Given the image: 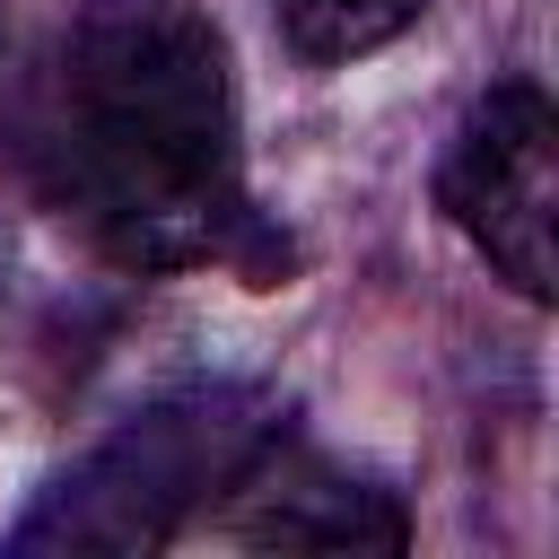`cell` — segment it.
<instances>
[{"label": "cell", "instance_id": "cell-5", "mask_svg": "<svg viewBox=\"0 0 559 559\" xmlns=\"http://www.w3.org/2000/svg\"><path fill=\"white\" fill-rule=\"evenodd\" d=\"M428 0H280L288 17V44L314 52V61H349V52H376L393 44Z\"/></svg>", "mask_w": 559, "mask_h": 559}, {"label": "cell", "instance_id": "cell-2", "mask_svg": "<svg viewBox=\"0 0 559 559\" xmlns=\"http://www.w3.org/2000/svg\"><path fill=\"white\" fill-rule=\"evenodd\" d=\"M271 437H280V419L253 393H183V402H157L114 445H96L70 480H52L44 507L9 542L17 550H105V559L157 550L218 489H236Z\"/></svg>", "mask_w": 559, "mask_h": 559}, {"label": "cell", "instance_id": "cell-1", "mask_svg": "<svg viewBox=\"0 0 559 559\" xmlns=\"http://www.w3.org/2000/svg\"><path fill=\"white\" fill-rule=\"evenodd\" d=\"M17 157L122 271H192L245 236L236 61L201 0H79L26 70Z\"/></svg>", "mask_w": 559, "mask_h": 559}, {"label": "cell", "instance_id": "cell-4", "mask_svg": "<svg viewBox=\"0 0 559 559\" xmlns=\"http://www.w3.org/2000/svg\"><path fill=\"white\" fill-rule=\"evenodd\" d=\"M227 498H236L227 524L262 550H402L393 489H367L314 454H280V437L253 454V472Z\"/></svg>", "mask_w": 559, "mask_h": 559}, {"label": "cell", "instance_id": "cell-3", "mask_svg": "<svg viewBox=\"0 0 559 559\" xmlns=\"http://www.w3.org/2000/svg\"><path fill=\"white\" fill-rule=\"evenodd\" d=\"M437 201L445 218L472 236V253L515 288V297H550V201H559V114L533 79H498L445 166H437Z\"/></svg>", "mask_w": 559, "mask_h": 559}]
</instances>
